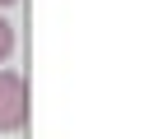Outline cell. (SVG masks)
<instances>
[{
	"instance_id": "obj_1",
	"label": "cell",
	"mask_w": 149,
	"mask_h": 139,
	"mask_svg": "<svg viewBox=\"0 0 149 139\" xmlns=\"http://www.w3.org/2000/svg\"><path fill=\"white\" fill-rule=\"evenodd\" d=\"M28 125V83L19 70L0 65V134H14Z\"/></svg>"
},
{
	"instance_id": "obj_2",
	"label": "cell",
	"mask_w": 149,
	"mask_h": 139,
	"mask_svg": "<svg viewBox=\"0 0 149 139\" xmlns=\"http://www.w3.org/2000/svg\"><path fill=\"white\" fill-rule=\"evenodd\" d=\"M14 46H19V42H14V28H9V19L0 14V65L14 56Z\"/></svg>"
},
{
	"instance_id": "obj_3",
	"label": "cell",
	"mask_w": 149,
	"mask_h": 139,
	"mask_svg": "<svg viewBox=\"0 0 149 139\" xmlns=\"http://www.w3.org/2000/svg\"><path fill=\"white\" fill-rule=\"evenodd\" d=\"M9 5H19V0H0V9H9Z\"/></svg>"
}]
</instances>
